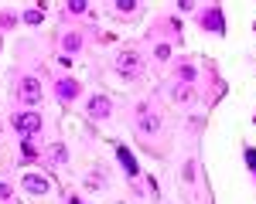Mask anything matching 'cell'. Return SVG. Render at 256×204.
<instances>
[{
    "instance_id": "1",
    "label": "cell",
    "mask_w": 256,
    "mask_h": 204,
    "mask_svg": "<svg viewBox=\"0 0 256 204\" xmlns=\"http://www.w3.org/2000/svg\"><path fill=\"white\" fill-rule=\"evenodd\" d=\"M116 72L127 75V79L140 75V55H137V51H123V55L116 58Z\"/></svg>"
},
{
    "instance_id": "2",
    "label": "cell",
    "mask_w": 256,
    "mask_h": 204,
    "mask_svg": "<svg viewBox=\"0 0 256 204\" xmlns=\"http://www.w3.org/2000/svg\"><path fill=\"white\" fill-rule=\"evenodd\" d=\"M161 126H164V119L157 116V113H140V116H137V129H140V133H147V136L161 133Z\"/></svg>"
},
{
    "instance_id": "3",
    "label": "cell",
    "mask_w": 256,
    "mask_h": 204,
    "mask_svg": "<svg viewBox=\"0 0 256 204\" xmlns=\"http://www.w3.org/2000/svg\"><path fill=\"white\" fill-rule=\"evenodd\" d=\"M110 109H113V102H110L106 95H92V99H89V116L92 119H106Z\"/></svg>"
},
{
    "instance_id": "4",
    "label": "cell",
    "mask_w": 256,
    "mask_h": 204,
    "mask_svg": "<svg viewBox=\"0 0 256 204\" xmlns=\"http://www.w3.org/2000/svg\"><path fill=\"white\" fill-rule=\"evenodd\" d=\"M14 126H17V129H21L24 136H34V133L41 129V119L34 116V113H21V116L14 119Z\"/></svg>"
},
{
    "instance_id": "5",
    "label": "cell",
    "mask_w": 256,
    "mask_h": 204,
    "mask_svg": "<svg viewBox=\"0 0 256 204\" xmlns=\"http://www.w3.org/2000/svg\"><path fill=\"white\" fill-rule=\"evenodd\" d=\"M21 99H24L28 106H38V102H41V85H38V79H24V82H21Z\"/></svg>"
},
{
    "instance_id": "6",
    "label": "cell",
    "mask_w": 256,
    "mask_h": 204,
    "mask_svg": "<svg viewBox=\"0 0 256 204\" xmlns=\"http://www.w3.org/2000/svg\"><path fill=\"white\" fill-rule=\"evenodd\" d=\"M24 191H31V194H48V180H45V177L28 174V177H24Z\"/></svg>"
},
{
    "instance_id": "7",
    "label": "cell",
    "mask_w": 256,
    "mask_h": 204,
    "mask_svg": "<svg viewBox=\"0 0 256 204\" xmlns=\"http://www.w3.org/2000/svg\"><path fill=\"white\" fill-rule=\"evenodd\" d=\"M75 82H68V79H65V82H58V95H62V99H72V95H75Z\"/></svg>"
},
{
    "instance_id": "8",
    "label": "cell",
    "mask_w": 256,
    "mask_h": 204,
    "mask_svg": "<svg viewBox=\"0 0 256 204\" xmlns=\"http://www.w3.org/2000/svg\"><path fill=\"white\" fill-rule=\"evenodd\" d=\"M120 160L127 163V170H130V174H137V163H133V157H130V153H127L123 146H120Z\"/></svg>"
},
{
    "instance_id": "9",
    "label": "cell",
    "mask_w": 256,
    "mask_h": 204,
    "mask_svg": "<svg viewBox=\"0 0 256 204\" xmlns=\"http://www.w3.org/2000/svg\"><path fill=\"white\" fill-rule=\"evenodd\" d=\"M188 95H192V92H188V85H178V92H174V99H178V102H185Z\"/></svg>"
},
{
    "instance_id": "10",
    "label": "cell",
    "mask_w": 256,
    "mask_h": 204,
    "mask_svg": "<svg viewBox=\"0 0 256 204\" xmlns=\"http://www.w3.org/2000/svg\"><path fill=\"white\" fill-rule=\"evenodd\" d=\"M68 10H72V14H82L85 3H82V0H72V3H68Z\"/></svg>"
},
{
    "instance_id": "11",
    "label": "cell",
    "mask_w": 256,
    "mask_h": 204,
    "mask_svg": "<svg viewBox=\"0 0 256 204\" xmlns=\"http://www.w3.org/2000/svg\"><path fill=\"white\" fill-rule=\"evenodd\" d=\"M72 204H82V201H72Z\"/></svg>"
}]
</instances>
